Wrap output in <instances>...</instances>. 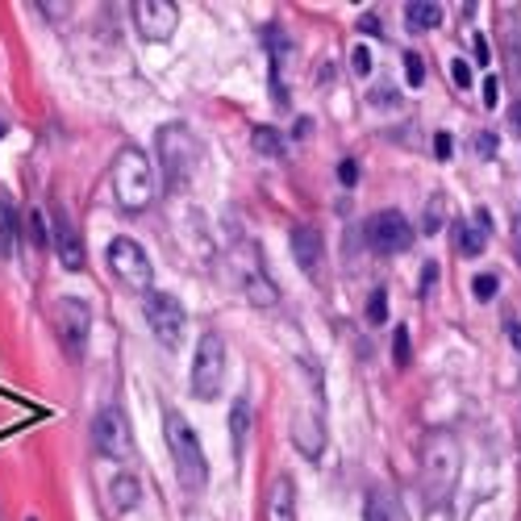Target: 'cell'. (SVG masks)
<instances>
[{
	"label": "cell",
	"instance_id": "obj_2",
	"mask_svg": "<svg viewBox=\"0 0 521 521\" xmlns=\"http://www.w3.org/2000/svg\"><path fill=\"white\" fill-rule=\"evenodd\" d=\"M454 484H459V442L446 430H434L430 442L422 451V493L425 505L442 509L454 496Z\"/></svg>",
	"mask_w": 521,
	"mask_h": 521
},
{
	"label": "cell",
	"instance_id": "obj_34",
	"mask_svg": "<svg viewBox=\"0 0 521 521\" xmlns=\"http://www.w3.org/2000/svg\"><path fill=\"white\" fill-rule=\"evenodd\" d=\"M496 100H501V80H496V75H488V80H484V105H488V109H496Z\"/></svg>",
	"mask_w": 521,
	"mask_h": 521
},
{
	"label": "cell",
	"instance_id": "obj_11",
	"mask_svg": "<svg viewBox=\"0 0 521 521\" xmlns=\"http://www.w3.org/2000/svg\"><path fill=\"white\" fill-rule=\"evenodd\" d=\"M134 26L146 42H167L179 26L176 0H138L134 4Z\"/></svg>",
	"mask_w": 521,
	"mask_h": 521
},
{
	"label": "cell",
	"instance_id": "obj_19",
	"mask_svg": "<svg viewBox=\"0 0 521 521\" xmlns=\"http://www.w3.org/2000/svg\"><path fill=\"white\" fill-rule=\"evenodd\" d=\"M484 242H488V233L476 225V221H454V250L463 255V259H480L484 255Z\"/></svg>",
	"mask_w": 521,
	"mask_h": 521
},
{
	"label": "cell",
	"instance_id": "obj_5",
	"mask_svg": "<svg viewBox=\"0 0 521 521\" xmlns=\"http://www.w3.org/2000/svg\"><path fill=\"white\" fill-rule=\"evenodd\" d=\"M221 384H225V338L217 329L201 334L193 359V397L196 400H217Z\"/></svg>",
	"mask_w": 521,
	"mask_h": 521
},
{
	"label": "cell",
	"instance_id": "obj_9",
	"mask_svg": "<svg viewBox=\"0 0 521 521\" xmlns=\"http://www.w3.org/2000/svg\"><path fill=\"white\" fill-rule=\"evenodd\" d=\"M363 233H367L371 250H380V255H400V250L413 247V225H409V217H405L400 209H384V213H375Z\"/></svg>",
	"mask_w": 521,
	"mask_h": 521
},
{
	"label": "cell",
	"instance_id": "obj_37",
	"mask_svg": "<svg viewBox=\"0 0 521 521\" xmlns=\"http://www.w3.org/2000/svg\"><path fill=\"white\" fill-rule=\"evenodd\" d=\"M338 179H343L346 188H355V179H359V163H355V159H346V163L338 167Z\"/></svg>",
	"mask_w": 521,
	"mask_h": 521
},
{
	"label": "cell",
	"instance_id": "obj_20",
	"mask_svg": "<svg viewBox=\"0 0 521 521\" xmlns=\"http://www.w3.org/2000/svg\"><path fill=\"white\" fill-rule=\"evenodd\" d=\"M405 17H409V29H438L442 26V4H434V0H409L405 4Z\"/></svg>",
	"mask_w": 521,
	"mask_h": 521
},
{
	"label": "cell",
	"instance_id": "obj_14",
	"mask_svg": "<svg viewBox=\"0 0 521 521\" xmlns=\"http://www.w3.org/2000/svg\"><path fill=\"white\" fill-rule=\"evenodd\" d=\"M292 442H296V451L304 454V459H321V451H326V422L317 417V413H296L292 417Z\"/></svg>",
	"mask_w": 521,
	"mask_h": 521
},
{
	"label": "cell",
	"instance_id": "obj_7",
	"mask_svg": "<svg viewBox=\"0 0 521 521\" xmlns=\"http://www.w3.org/2000/svg\"><path fill=\"white\" fill-rule=\"evenodd\" d=\"M146 326L159 338L163 351H179L184 346V329H188V317H184V304L171 296V292H146Z\"/></svg>",
	"mask_w": 521,
	"mask_h": 521
},
{
	"label": "cell",
	"instance_id": "obj_31",
	"mask_svg": "<svg viewBox=\"0 0 521 521\" xmlns=\"http://www.w3.org/2000/svg\"><path fill=\"white\" fill-rule=\"evenodd\" d=\"M451 80H454V88H459V92H467V88H471V63L454 59V63H451Z\"/></svg>",
	"mask_w": 521,
	"mask_h": 521
},
{
	"label": "cell",
	"instance_id": "obj_26",
	"mask_svg": "<svg viewBox=\"0 0 521 521\" xmlns=\"http://www.w3.org/2000/svg\"><path fill=\"white\" fill-rule=\"evenodd\" d=\"M442 213H446V196H434V201L425 205L422 233H438V230H442Z\"/></svg>",
	"mask_w": 521,
	"mask_h": 521
},
{
	"label": "cell",
	"instance_id": "obj_32",
	"mask_svg": "<svg viewBox=\"0 0 521 521\" xmlns=\"http://www.w3.org/2000/svg\"><path fill=\"white\" fill-rule=\"evenodd\" d=\"M351 67H355V75H371V51H367V46H355Z\"/></svg>",
	"mask_w": 521,
	"mask_h": 521
},
{
	"label": "cell",
	"instance_id": "obj_33",
	"mask_svg": "<svg viewBox=\"0 0 521 521\" xmlns=\"http://www.w3.org/2000/svg\"><path fill=\"white\" fill-rule=\"evenodd\" d=\"M476 151H480V159H493L496 154V134H488V130L476 134Z\"/></svg>",
	"mask_w": 521,
	"mask_h": 521
},
{
	"label": "cell",
	"instance_id": "obj_10",
	"mask_svg": "<svg viewBox=\"0 0 521 521\" xmlns=\"http://www.w3.org/2000/svg\"><path fill=\"white\" fill-rule=\"evenodd\" d=\"M92 442L105 459H130L134 454V434H130V422L122 417V409H100L92 417Z\"/></svg>",
	"mask_w": 521,
	"mask_h": 521
},
{
	"label": "cell",
	"instance_id": "obj_8",
	"mask_svg": "<svg viewBox=\"0 0 521 521\" xmlns=\"http://www.w3.org/2000/svg\"><path fill=\"white\" fill-rule=\"evenodd\" d=\"M55 329H59L63 351L80 363L83 351H88V334H92V309H88V301H80V296H63V301L55 304Z\"/></svg>",
	"mask_w": 521,
	"mask_h": 521
},
{
	"label": "cell",
	"instance_id": "obj_38",
	"mask_svg": "<svg viewBox=\"0 0 521 521\" xmlns=\"http://www.w3.org/2000/svg\"><path fill=\"white\" fill-rule=\"evenodd\" d=\"M434 280H438V263H425L422 267V292L434 288Z\"/></svg>",
	"mask_w": 521,
	"mask_h": 521
},
{
	"label": "cell",
	"instance_id": "obj_40",
	"mask_svg": "<svg viewBox=\"0 0 521 521\" xmlns=\"http://www.w3.org/2000/svg\"><path fill=\"white\" fill-rule=\"evenodd\" d=\"M509 338H513V346L521 351V326H517V321H509Z\"/></svg>",
	"mask_w": 521,
	"mask_h": 521
},
{
	"label": "cell",
	"instance_id": "obj_23",
	"mask_svg": "<svg viewBox=\"0 0 521 521\" xmlns=\"http://www.w3.org/2000/svg\"><path fill=\"white\" fill-rule=\"evenodd\" d=\"M13 233H17V213H13V205L0 196V259L13 255Z\"/></svg>",
	"mask_w": 521,
	"mask_h": 521
},
{
	"label": "cell",
	"instance_id": "obj_1",
	"mask_svg": "<svg viewBox=\"0 0 521 521\" xmlns=\"http://www.w3.org/2000/svg\"><path fill=\"white\" fill-rule=\"evenodd\" d=\"M163 438H167V451H171V463H176L179 488L188 496H201L209 484V459L184 413H176V409L163 413Z\"/></svg>",
	"mask_w": 521,
	"mask_h": 521
},
{
	"label": "cell",
	"instance_id": "obj_17",
	"mask_svg": "<svg viewBox=\"0 0 521 521\" xmlns=\"http://www.w3.org/2000/svg\"><path fill=\"white\" fill-rule=\"evenodd\" d=\"M321 250H326L321 230H313V225H296V230H292V259H296V267H301V272H317Z\"/></svg>",
	"mask_w": 521,
	"mask_h": 521
},
{
	"label": "cell",
	"instance_id": "obj_4",
	"mask_svg": "<svg viewBox=\"0 0 521 521\" xmlns=\"http://www.w3.org/2000/svg\"><path fill=\"white\" fill-rule=\"evenodd\" d=\"M159 163H163V179L171 188H188V179L196 176V167H201V142L188 125H163L159 130Z\"/></svg>",
	"mask_w": 521,
	"mask_h": 521
},
{
	"label": "cell",
	"instance_id": "obj_21",
	"mask_svg": "<svg viewBox=\"0 0 521 521\" xmlns=\"http://www.w3.org/2000/svg\"><path fill=\"white\" fill-rule=\"evenodd\" d=\"M138 501H142V484L134 480V476H117L113 480V509H134Z\"/></svg>",
	"mask_w": 521,
	"mask_h": 521
},
{
	"label": "cell",
	"instance_id": "obj_18",
	"mask_svg": "<svg viewBox=\"0 0 521 521\" xmlns=\"http://www.w3.org/2000/svg\"><path fill=\"white\" fill-rule=\"evenodd\" d=\"M267 521H296V484L280 476L267 493Z\"/></svg>",
	"mask_w": 521,
	"mask_h": 521
},
{
	"label": "cell",
	"instance_id": "obj_29",
	"mask_svg": "<svg viewBox=\"0 0 521 521\" xmlns=\"http://www.w3.org/2000/svg\"><path fill=\"white\" fill-rule=\"evenodd\" d=\"M392 363L409 367V329L405 326H397V334H392Z\"/></svg>",
	"mask_w": 521,
	"mask_h": 521
},
{
	"label": "cell",
	"instance_id": "obj_13",
	"mask_svg": "<svg viewBox=\"0 0 521 521\" xmlns=\"http://www.w3.org/2000/svg\"><path fill=\"white\" fill-rule=\"evenodd\" d=\"M267 42H272V97L275 105H288V59H292V42L280 34V29H267Z\"/></svg>",
	"mask_w": 521,
	"mask_h": 521
},
{
	"label": "cell",
	"instance_id": "obj_15",
	"mask_svg": "<svg viewBox=\"0 0 521 521\" xmlns=\"http://www.w3.org/2000/svg\"><path fill=\"white\" fill-rule=\"evenodd\" d=\"M363 521H413V517H409V509H405V501H400L392 488L375 484L367 493V505H363Z\"/></svg>",
	"mask_w": 521,
	"mask_h": 521
},
{
	"label": "cell",
	"instance_id": "obj_30",
	"mask_svg": "<svg viewBox=\"0 0 521 521\" xmlns=\"http://www.w3.org/2000/svg\"><path fill=\"white\" fill-rule=\"evenodd\" d=\"M405 75H409L413 88H422L425 83V59L417 51H405Z\"/></svg>",
	"mask_w": 521,
	"mask_h": 521
},
{
	"label": "cell",
	"instance_id": "obj_39",
	"mask_svg": "<svg viewBox=\"0 0 521 521\" xmlns=\"http://www.w3.org/2000/svg\"><path fill=\"white\" fill-rule=\"evenodd\" d=\"M509 117H513V122H509V125H513V134H521V100L513 105V113H509Z\"/></svg>",
	"mask_w": 521,
	"mask_h": 521
},
{
	"label": "cell",
	"instance_id": "obj_25",
	"mask_svg": "<svg viewBox=\"0 0 521 521\" xmlns=\"http://www.w3.org/2000/svg\"><path fill=\"white\" fill-rule=\"evenodd\" d=\"M26 233H29V247H34V250H46V247H51V233H46V213H42V209H29V213H26Z\"/></svg>",
	"mask_w": 521,
	"mask_h": 521
},
{
	"label": "cell",
	"instance_id": "obj_28",
	"mask_svg": "<svg viewBox=\"0 0 521 521\" xmlns=\"http://www.w3.org/2000/svg\"><path fill=\"white\" fill-rule=\"evenodd\" d=\"M496 288H501V280H496L493 272H484V275H476V280H471V292H476V301H493Z\"/></svg>",
	"mask_w": 521,
	"mask_h": 521
},
{
	"label": "cell",
	"instance_id": "obj_27",
	"mask_svg": "<svg viewBox=\"0 0 521 521\" xmlns=\"http://www.w3.org/2000/svg\"><path fill=\"white\" fill-rule=\"evenodd\" d=\"M367 321H371V326H384V321H388V292L384 288H371V296H367Z\"/></svg>",
	"mask_w": 521,
	"mask_h": 521
},
{
	"label": "cell",
	"instance_id": "obj_3",
	"mask_svg": "<svg viewBox=\"0 0 521 521\" xmlns=\"http://www.w3.org/2000/svg\"><path fill=\"white\" fill-rule=\"evenodd\" d=\"M109 184H113V201H117L122 213H142V209H151L154 176H151V159H146V151L122 146L117 159H113Z\"/></svg>",
	"mask_w": 521,
	"mask_h": 521
},
{
	"label": "cell",
	"instance_id": "obj_6",
	"mask_svg": "<svg viewBox=\"0 0 521 521\" xmlns=\"http://www.w3.org/2000/svg\"><path fill=\"white\" fill-rule=\"evenodd\" d=\"M105 259H109V272L117 275L130 292H151L154 267H151V259H146V250L138 247L134 238H113L109 250H105Z\"/></svg>",
	"mask_w": 521,
	"mask_h": 521
},
{
	"label": "cell",
	"instance_id": "obj_22",
	"mask_svg": "<svg viewBox=\"0 0 521 521\" xmlns=\"http://www.w3.org/2000/svg\"><path fill=\"white\" fill-rule=\"evenodd\" d=\"M247 430H250V405H247V397H238V400H233V409H230L233 451H242V442H247Z\"/></svg>",
	"mask_w": 521,
	"mask_h": 521
},
{
	"label": "cell",
	"instance_id": "obj_12",
	"mask_svg": "<svg viewBox=\"0 0 521 521\" xmlns=\"http://www.w3.org/2000/svg\"><path fill=\"white\" fill-rule=\"evenodd\" d=\"M238 288L247 292V301L255 304V309H272V304L280 301V288H275V280L267 275V267L259 263V255H255L250 242H247V267L238 272Z\"/></svg>",
	"mask_w": 521,
	"mask_h": 521
},
{
	"label": "cell",
	"instance_id": "obj_35",
	"mask_svg": "<svg viewBox=\"0 0 521 521\" xmlns=\"http://www.w3.org/2000/svg\"><path fill=\"white\" fill-rule=\"evenodd\" d=\"M471 55H476V63H488V59H493V51H488V38H484V34H476V38H471Z\"/></svg>",
	"mask_w": 521,
	"mask_h": 521
},
{
	"label": "cell",
	"instance_id": "obj_16",
	"mask_svg": "<svg viewBox=\"0 0 521 521\" xmlns=\"http://www.w3.org/2000/svg\"><path fill=\"white\" fill-rule=\"evenodd\" d=\"M51 247H55V259L67 267V272H80L83 267V247H80V233L67 217H55V230H51Z\"/></svg>",
	"mask_w": 521,
	"mask_h": 521
},
{
	"label": "cell",
	"instance_id": "obj_24",
	"mask_svg": "<svg viewBox=\"0 0 521 521\" xmlns=\"http://www.w3.org/2000/svg\"><path fill=\"white\" fill-rule=\"evenodd\" d=\"M250 142H255V151L259 154H272V159L284 154V138L275 134L272 125H255V130H250Z\"/></svg>",
	"mask_w": 521,
	"mask_h": 521
},
{
	"label": "cell",
	"instance_id": "obj_36",
	"mask_svg": "<svg viewBox=\"0 0 521 521\" xmlns=\"http://www.w3.org/2000/svg\"><path fill=\"white\" fill-rule=\"evenodd\" d=\"M451 146H454V142H451V134H434V154H438V159H442V163H446V159H451Z\"/></svg>",
	"mask_w": 521,
	"mask_h": 521
}]
</instances>
